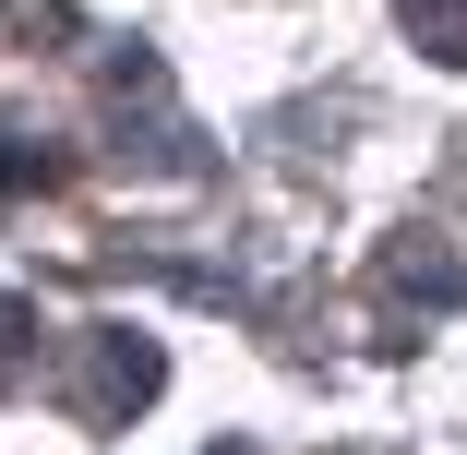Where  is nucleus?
Masks as SVG:
<instances>
[{
    "label": "nucleus",
    "mask_w": 467,
    "mask_h": 455,
    "mask_svg": "<svg viewBox=\"0 0 467 455\" xmlns=\"http://www.w3.org/2000/svg\"><path fill=\"white\" fill-rule=\"evenodd\" d=\"M396 13H408V36H420L443 72H467V0H396Z\"/></svg>",
    "instance_id": "nucleus-2"
},
{
    "label": "nucleus",
    "mask_w": 467,
    "mask_h": 455,
    "mask_svg": "<svg viewBox=\"0 0 467 455\" xmlns=\"http://www.w3.org/2000/svg\"><path fill=\"white\" fill-rule=\"evenodd\" d=\"M384 300L443 312V300H455V252H396V264H384Z\"/></svg>",
    "instance_id": "nucleus-1"
}]
</instances>
